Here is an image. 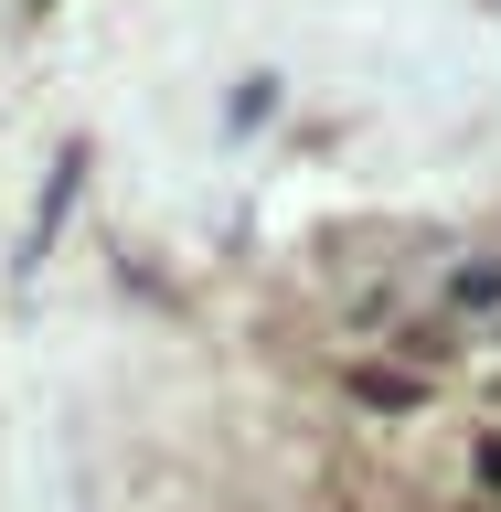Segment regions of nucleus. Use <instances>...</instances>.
Returning <instances> with one entry per match:
<instances>
[{
    "label": "nucleus",
    "mask_w": 501,
    "mask_h": 512,
    "mask_svg": "<svg viewBox=\"0 0 501 512\" xmlns=\"http://www.w3.org/2000/svg\"><path fill=\"white\" fill-rule=\"evenodd\" d=\"M448 299H459V310H501V267H459Z\"/></svg>",
    "instance_id": "2"
},
{
    "label": "nucleus",
    "mask_w": 501,
    "mask_h": 512,
    "mask_svg": "<svg viewBox=\"0 0 501 512\" xmlns=\"http://www.w3.org/2000/svg\"><path fill=\"white\" fill-rule=\"evenodd\" d=\"M470 480H480V491L501 502V427H480V448H470Z\"/></svg>",
    "instance_id": "3"
},
{
    "label": "nucleus",
    "mask_w": 501,
    "mask_h": 512,
    "mask_svg": "<svg viewBox=\"0 0 501 512\" xmlns=\"http://www.w3.org/2000/svg\"><path fill=\"white\" fill-rule=\"evenodd\" d=\"M352 395H363V406H384V416H416L427 406V374H416V363H352Z\"/></svg>",
    "instance_id": "1"
}]
</instances>
